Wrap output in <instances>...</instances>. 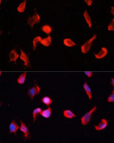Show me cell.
<instances>
[{
	"label": "cell",
	"instance_id": "obj_5",
	"mask_svg": "<svg viewBox=\"0 0 114 143\" xmlns=\"http://www.w3.org/2000/svg\"><path fill=\"white\" fill-rule=\"evenodd\" d=\"M21 126L20 127V130L24 134V136L25 138L28 139H30V134L29 131V129L28 126L25 125L24 122H23L22 121L20 120Z\"/></svg>",
	"mask_w": 114,
	"mask_h": 143
},
{
	"label": "cell",
	"instance_id": "obj_26",
	"mask_svg": "<svg viewBox=\"0 0 114 143\" xmlns=\"http://www.w3.org/2000/svg\"><path fill=\"white\" fill-rule=\"evenodd\" d=\"M84 1L88 6H91L92 5L93 1L92 0H85Z\"/></svg>",
	"mask_w": 114,
	"mask_h": 143
},
{
	"label": "cell",
	"instance_id": "obj_20",
	"mask_svg": "<svg viewBox=\"0 0 114 143\" xmlns=\"http://www.w3.org/2000/svg\"><path fill=\"white\" fill-rule=\"evenodd\" d=\"M42 30L44 33L48 35H49L51 33L52 29L51 27L49 25H44L42 28Z\"/></svg>",
	"mask_w": 114,
	"mask_h": 143
},
{
	"label": "cell",
	"instance_id": "obj_6",
	"mask_svg": "<svg viewBox=\"0 0 114 143\" xmlns=\"http://www.w3.org/2000/svg\"><path fill=\"white\" fill-rule=\"evenodd\" d=\"M20 52H21V55L19 58L24 62V66L28 68H30L31 65H30V62L29 59L28 55H27L22 49H20Z\"/></svg>",
	"mask_w": 114,
	"mask_h": 143
},
{
	"label": "cell",
	"instance_id": "obj_10",
	"mask_svg": "<svg viewBox=\"0 0 114 143\" xmlns=\"http://www.w3.org/2000/svg\"><path fill=\"white\" fill-rule=\"evenodd\" d=\"M9 58H10V61L12 62L13 61L16 63V61L18 58L19 57V55L18 54L16 49H13L11 51L9 54Z\"/></svg>",
	"mask_w": 114,
	"mask_h": 143
},
{
	"label": "cell",
	"instance_id": "obj_2",
	"mask_svg": "<svg viewBox=\"0 0 114 143\" xmlns=\"http://www.w3.org/2000/svg\"><path fill=\"white\" fill-rule=\"evenodd\" d=\"M97 106L95 105L92 109L91 110H89L88 112H87L82 116L81 119V124L83 125H87L89 123L92 114L96 110Z\"/></svg>",
	"mask_w": 114,
	"mask_h": 143
},
{
	"label": "cell",
	"instance_id": "obj_21",
	"mask_svg": "<svg viewBox=\"0 0 114 143\" xmlns=\"http://www.w3.org/2000/svg\"><path fill=\"white\" fill-rule=\"evenodd\" d=\"M42 39V37L39 36H37L33 39L32 43H33V49L34 51L36 48L38 43H40V42L41 41Z\"/></svg>",
	"mask_w": 114,
	"mask_h": 143
},
{
	"label": "cell",
	"instance_id": "obj_24",
	"mask_svg": "<svg viewBox=\"0 0 114 143\" xmlns=\"http://www.w3.org/2000/svg\"><path fill=\"white\" fill-rule=\"evenodd\" d=\"M108 30L109 31L114 30V18L112 19L111 22L108 26Z\"/></svg>",
	"mask_w": 114,
	"mask_h": 143
},
{
	"label": "cell",
	"instance_id": "obj_8",
	"mask_svg": "<svg viewBox=\"0 0 114 143\" xmlns=\"http://www.w3.org/2000/svg\"><path fill=\"white\" fill-rule=\"evenodd\" d=\"M108 53V50L105 47H102L101 48V50L97 54L94 53V55L95 57L98 59H100L106 57Z\"/></svg>",
	"mask_w": 114,
	"mask_h": 143
},
{
	"label": "cell",
	"instance_id": "obj_18",
	"mask_svg": "<svg viewBox=\"0 0 114 143\" xmlns=\"http://www.w3.org/2000/svg\"><path fill=\"white\" fill-rule=\"evenodd\" d=\"M42 102L46 106L49 107L52 103V100L50 97L45 96L42 99Z\"/></svg>",
	"mask_w": 114,
	"mask_h": 143
},
{
	"label": "cell",
	"instance_id": "obj_15",
	"mask_svg": "<svg viewBox=\"0 0 114 143\" xmlns=\"http://www.w3.org/2000/svg\"><path fill=\"white\" fill-rule=\"evenodd\" d=\"M63 114L65 117L69 119H71L77 116L74 113L72 112L71 110H64L63 112Z\"/></svg>",
	"mask_w": 114,
	"mask_h": 143
},
{
	"label": "cell",
	"instance_id": "obj_23",
	"mask_svg": "<svg viewBox=\"0 0 114 143\" xmlns=\"http://www.w3.org/2000/svg\"><path fill=\"white\" fill-rule=\"evenodd\" d=\"M107 101L108 103L114 102V90L111 92V93L108 97Z\"/></svg>",
	"mask_w": 114,
	"mask_h": 143
},
{
	"label": "cell",
	"instance_id": "obj_3",
	"mask_svg": "<svg viewBox=\"0 0 114 143\" xmlns=\"http://www.w3.org/2000/svg\"><path fill=\"white\" fill-rule=\"evenodd\" d=\"M40 93V88L36 82H35L34 86L29 88L28 91V95L31 100H33L35 96L39 95Z\"/></svg>",
	"mask_w": 114,
	"mask_h": 143
},
{
	"label": "cell",
	"instance_id": "obj_7",
	"mask_svg": "<svg viewBox=\"0 0 114 143\" xmlns=\"http://www.w3.org/2000/svg\"><path fill=\"white\" fill-rule=\"evenodd\" d=\"M108 125V121L106 119L103 118L101 120V121L98 125H94V128L96 131H100L103 130L107 127Z\"/></svg>",
	"mask_w": 114,
	"mask_h": 143
},
{
	"label": "cell",
	"instance_id": "obj_9",
	"mask_svg": "<svg viewBox=\"0 0 114 143\" xmlns=\"http://www.w3.org/2000/svg\"><path fill=\"white\" fill-rule=\"evenodd\" d=\"M19 128V126L17 124L15 120L13 121L9 125V133L16 134Z\"/></svg>",
	"mask_w": 114,
	"mask_h": 143
},
{
	"label": "cell",
	"instance_id": "obj_12",
	"mask_svg": "<svg viewBox=\"0 0 114 143\" xmlns=\"http://www.w3.org/2000/svg\"><path fill=\"white\" fill-rule=\"evenodd\" d=\"M40 43L45 46H50L52 43L51 37L50 36H49L46 38L42 39Z\"/></svg>",
	"mask_w": 114,
	"mask_h": 143
},
{
	"label": "cell",
	"instance_id": "obj_4",
	"mask_svg": "<svg viewBox=\"0 0 114 143\" xmlns=\"http://www.w3.org/2000/svg\"><path fill=\"white\" fill-rule=\"evenodd\" d=\"M40 21V17L38 13L35 12L31 17H29L28 19V24L32 28L35 24L39 23Z\"/></svg>",
	"mask_w": 114,
	"mask_h": 143
},
{
	"label": "cell",
	"instance_id": "obj_14",
	"mask_svg": "<svg viewBox=\"0 0 114 143\" xmlns=\"http://www.w3.org/2000/svg\"><path fill=\"white\" fill-rule=\"evenodd\" d=\"M83 87H84V89H85V91L87 95L88 96V98H89V100H91L92 98L91 89V88H90V87L89 86V85L87 84V83L86 82L84 83V85H83Z\"/></svg>",
	"mask_w": 114,
	"mask_h": 143
},
{
	"label": "cell",
	"instance_id": "obj_25",
	"mask_svg": "<svg viewBox=\"0 0 114 143\" xmlns=\"http://www.w3.org/2000/svg\"><path fill=\"white\" fill-rule=\"evenodd\" d=\"M85 73L86 75L87 76V77L90 78L92 76L93 73L92 71H85Z\"/></svg>",
	"mask_w": 114,
	"mask_h": 143
},
{
	"label": "cell",
	"instance_id": "obj_28",
	"mask_svg": "<svg viewBox=\"0 0 114 143\" xmlns=\"http://www.w3.org/2000/svg\"><path fill=\"white\" fill-rule=\"evenodd\" d=\"M111 13L113 15H114V7L113 6L111 7L110 10Z\"/></svg>",
	"mask_w": 114,
	"mask_h": 143
},
{
	"label": "cell",
	"instance_id": "obj_1",
	"mask_svg": "<svg viewBox=\"0 0 114 143\" xmlns=\"http://www.w3.org/2000/svg\"><path fill=\"white\" fill-rule=\"evenodd\" d=\"M97 37L96 34H94L91 38H90L89 40L86 42L85 43L81 46V48L82 53L86 54L89 52L93 42L96 39Z\"/></svg>",
	"mask_w": 114,
	"mask_h": 143
},
{
	"label": "cell",
	"instance_id": "obj_16",
	"mask_svg": "<svg viewBox=\"0 0 114 143\" xmlns=\"http://www.w3.org/2000/svg\"><path fill=\"white\" fill-rule=\"evenodd\" d=\"M64 44L65 46L69 47H72L76 46V44L75 43L71 40L70 38H66L64 39L63 41Z\"/></svg>",
	"mask_w": 114,
	"mask_h": 143
},
{
	"label": "cell",
	"instance_id": "obj_19",
	"mask_svg": "<svg viewBox=\"0 0 114 143\" xmlns=\"http://www.w3.org/2000/svg\"><path fill=\"white\" fill-rule=\"evenodd\" d=\"M26 4H27V1L25 0L22 2L19 6L18 7L17 9L19 12H24L25 11V7H26Z\"/></svg>",
	"mask_w": 114,
	"mask_h": 143
},
{
	"label": "cell",
	"instance_id": "obj_13",
	"mask_svg": "<svg viewBox=\"0 0 114 143\" xmlns=\"http://www.w3.org/2000/svg\"><path fill=\"white\" fill-rule=\"evenodd\" d=\"M83 17L85 19L86 22L89 26V28H91L92 26L91 18L86 10L83 13Z\"/></svg>",
	"mask_w": 114,
	"mask_h": 143
},
{
	"label": "cell",
	"instance_id": "obj_11",
	"mask_svg": "<svg viewBox=\"0 0 114 143\" xmlns=\"http://www.w3.org/2000/svg\"><path fill=\"white\" fill-rule=\"evenodd\" d=\"M40 115L45 118H50L52 115L51 109L49 106L46 109L42 110L41 112L40 113Z\"/></svg>",
	"mask_w": 114,
	"mask_h": 143
},
{
	"label": "cell",
	"instance_id": "obj_17",
	"mask_svg": "<svg viewBox=\"0 0 114 143\" xmlns=\"http://www.w3.org/2000/svg\"><path fill=\"white\" fill-rule=\"evenodd\" d=\"M27 74V72H24V73L20 75V76L19 77L17 80L18 84H19V85H23L25 83Z\"/></svg>",
	"mask_w": 114,
	"mask_h": 143
},
{
	"label": "cell",
	"instance_id": "obj_27",
	"mask_svg": "<svg viewBox=\"0 0 114 143\" xmlns=\"http://www.w3.org/2000/svg\"><path fill=\"white\" fill-rule=\"evenodd\" d=\"M110 84L111 85L114 87V78L113 77L111 78V80L110 81Z\"/></svg>",
	"mask_w": 114,
	"mask_h": 143
},
{
	"label": "cell",
	"instance_id": "obj_22",
	"mask_svg": "<svg viewBox=\"0 0 114 143\" xmlns=\"http://www.w3.org/2000/svg\"><path fill=\"white\" fill-rule=\"evenodd\" d=\"M42 109L40 108H37L34 110L33 112V120L34 122H35L36 120L37 115L39 114H40L42 111Z\"/></svg>",
	"mask_w": 114,
	"mask_h": 143
}]
</instances>
